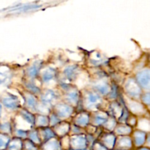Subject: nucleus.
<instances>
[{"mask_svg":"<svg viewBox=\"0 0 150 150\" xmlns=\"http://www.w3.org/2000/svg\"><path fill=\"white\" fill-rule=\"evenodd\" d=\"M81 92V105L83 110L88 112H94L96 111H105L103 105L105 100L103 97L94 91L92 89H85Z\"/></svg>","mask_w":150,"mask_h":150,"instance_id":"1","label":"nucleus"},{"mask_svg":"<svg viewBox=\"0 0 150 150\" xmlns=\"http://www.w3.org/2000/svg\"><path fill=\"white\" fill-rule=\"evenodd\" d=\"M61 98V93L51 88H45L40 94V100L41 103L52 108Z\"/></svg>","mask_w":150,"mask_h":150,"instance_id":"2","label":"nucleus"},{"mask_svg":"<svg viewBox=\"0 0 150 150\" xmlns=\"http://www.w3.org/2000/svg\"><path fill=\"white\" fill-rule=\"evenodd\" d=\"M124 92L127 97L131 99L139 100L141 95L143 93V90L139 86L134 78H127L124 84Z\"/></svg>","mask_w":150,"mask_h":150,"instance_id":"3","label":"nucleus"},{"mask_svg":"<svg viewBox=\"0 0 150 150\" xmlns=\"http://www.w3.org/2000/svg\"><path fill=\"white\" fill-rule=\"evenodd\" d=\"M51 111L62 120L64 121L73 116L75 108L64 101H59L51 108Z\"/></svg>","mask_w":150,"mask_h":150,"instance_id":"4","label":"nucleus"},{"mask_svg":"<svg viewBox=\"0 0 150 150\" xmlns=\"http://www.w3.org/2000/svg\"><path fill=\"white\" fill-rule=\"evenodd\" d=\"M124 99L125 105L129 112L136 117H144L146 114V106L139 102V100L131 99L125 96Z\"/></svg>","mask_w":150,"mask_h":150,"instance_id":"5","label":"nucleus"},{"mask_svg":"<svg viewBox=\"0 0 150 150\" xmlns=\"http://www.w3.org/2000/svg\"><path fill=\"white\" fill-rule=\"evenodd\" d=\"M108 79H109V76L94 79L92 81V87H91V89L98 92L101 96H107L109 93L111 87V84L109 83Z\"/></svg>","mask_w":150,"mask_h":150,"instance_id":"6","label":"nucleus"},{"mask_svg":"<svg viewBox=\"0 0 150 150\" xmlns=\"http://www.w3.org/2000/svg\"><path fill=\"white\" fill-rule=\"evenodd\" d=\"M81 73V68L79 64H71L67 66L62 72L63 77L66 80L65 83H71L76 81Z\"/></svg>","mask_w":150,"mask_h":150,"instance_id":"7","label":"nucleus"},{"mask_svg":"<svg viewBox=\"0 0 150 150\" xmlns=\"http://www.w3.org/2000/svg\"><path fill=\"white\" fill-rule=\"evenodd\" d=\"M135 80L142 89L149 91L150 89V70L149 68H144L136 73Z\"/></svg>","mask_w":150,"mask_h":150,"instance_id":"8","label":"nucleus"},{"mask_svg":"<svg viewBox=\"0 0 150 150\" xmlns=\"http://www.w3.org/2000/svg\"><path fill=\"white\" fill-rule=\"evenodd\" d=\"M122 99V103L117 100L111 101V103L108 104V111H106L110 117H114L117 120H118L120 118V117H121L122 114L123 112V110H124V99H123V98Z\"/></svg>","mask_w":150,"mask_h":150,"instance_id":"9","label":"nucleus"},{"mask_svg":"<svg viewBox=\"0 0 150 150\" xmlns=\"http://www.w3.org/2000/svg\"><path fill=\"white\" fill-rule=\"evenodd\" d=\"M109 115L106 111H96L90 113L89 124L95 127L103 126L107 121Z\"/></svg>","mask_w":150,"mask_h":150,"instance_id":"10","label":"nucleus"},{"mask_svg":"<svg viewBox=\"0 0 150 150\" xmlns=\"http://www.w3.org/2000/svg\"><path fill=\"white\" fill-rule=\"evenodd\" d=\"M70 144L73 150L84 149L88 144L86 135L84 133L73 135L70 139Z\"/></svg>","mask_w":150,"mask_h":150,"instance_id":"11","label":"nucleus"},{"mask_svg":"<svg viewBox=\"0 0 150 150\" xmlns=\"http://www.w3.org/2000/svg\"><path fill=\"white\" fill-rule=\"evenodd\" d=\"M1 105L9 110H17L21 106L18 98L12 93H7L1 98Z\"/></svg>","mask_w":150,"mask_h":150,"instance_id":"12","label":"nucleus"},{"mask_svg":"<svg viewBox=\"0 0 150 150\" xmlns=\"http://www.w3.org/2000/svg\"><path fill=\"white\" fill-rule=\"evenodd\" d=\"M73 124L81 127V128H85L87 125H89L90 122V113L88 111L82 110L80 112L78 113L75 117H73Z\"/></svg>","mask_w":150,"mask_h":150,"instance_id":"13","label":"nucleus"},{"mask_svg":"<svg viewBox=\"0 0 150 150\" xmlns=\"http://www.w3.org/2000/svg\"><path fill=\"white\" fill-rule=\"evenodd\" d=\"M41 82L43 83H49L57 78L58 73L55 68L51 67H47L43 70H40V73Z\"/></svg>","mask_w":150,"mask_h":150,"instance_id":"14","label":"nucleus"},{"mask_svg":"<svg viewBox=\"0 0 150 150\" xmlns=\"http://www.w3.org/2000/svg\"><path fill=\"white\" fill-rule=\"evenodd\" d=\"M42 64H43V62L42 60H37L34 62L26 70V76L31 80H35V79H37L39 76Z\"/></svg>","mask_w":150,"mask_h":150,"instance_id":"15","label":"nucleus"},{"mask_svg":"<svg viewBox=\"0 0 150 150\" xmlns=\"http://www.w3.org/2000/svg\"><path fill=\"white\" fill-rule=\"evenodd\" d=\"M25 101V106L27 110L31 111L32 113L36 112L37 111V106L38 104V100L35 97V95H32V94L29 93V92H26L24 93V96H23Z\"/></svg>","mask_w":150,"mask_h":150,"instance_id":"16","label":"nucleus"},{"mask_svg":"<svg viewBox=\"0 0 150 150\" xmlns=\"http://www.w3.org/2000/svg\"><path fill=\"white\" fill-rule=\"evenodd\" d=\"M89 62L92 67H100L104 64V63L107 62V59L99 51H93L89 55Z\"/></svg>","mask_w":150,"mask_h":150,"instance_id":"17","label":"nucleus"},{"mask_svg":"<svg viewBox=\"0 0 150 150\" xmlns=\"http://www.w3.org/2000/svg\"><path fill=\"white\" fill-rule=\"evenodd\" d=\"M70 125H71L66 121H61L59 123L55 125L54 127H51L55 133L56 136H60L64 137L67 136L70 130Z\"/></svg>","mask_w":150,"mask_h":150,"instance_id":"18","label":"nucleus"},{"mask_svg":"<svg viewBox=\"0 0 150 150\" xmlns=\"http://www.w3.org/2000/svg\"><path fill=\"white\" fill-rule=\"evenodd\" d=\"M102 144L105 146L106 149H113L115 146L116 141H117V136L114 133L108 132V133H104L102 136Z\"/></svg>","mask_w":150,"mask_h":150,"instance_id":"19","label":"nucleus"},{"mask_svg":"<svg viewBox=\"0 0 150 150\" xmlns=\"http://www.w3.org/2000/svg\"><path fill=\"white\" fill-rule=\"evenodd\" d=\"M133 144V141L130 136H121L118 139H117L115 146H117L120 150H127L132 147Z\"/></svg>","mask_w":150,"mask_h":150,"instance_id":"20","label":"nucleus"},{"mask_svg":"<svg viewBox=\"0 0 150 150\" xmlns=\"http://www.w3.org/2000/svg\"><path fill=\"white\" fill-rule=\"evenodd\" d=\"M38 131L39 133V136L40 138L41 142H47L51 139H54L56 137V134L54 132L53 129L49 127H38Z\"/></svg>","mask_w":150,"mask_h":150,"instance_id":"21","label":"nucleus"},{"mask_svg":"<svg viewBox=\"0 0 150 150\" xmlns=\"http://www.w3.org/2000/svg\"><path fill=\"white\" fill-rule=\"evenodd\" d=\"M133 143L136 146H141L145 143L146 140V133L142 130H136L133 132Z\"/></svg>","mask_w":150,"mask_h":150,"instance_id":"22","label":"nucleus"},{"mask_svg":"<svg viewBox=\"0 0 150 150\" xmlns=\"http://www.w3.org/2000/svg\"><path fill=\"white\" fill-rule=\"evenodd\" d=\"M114 134L117 136H130L133 133V127H130L126 124H119L117 125L115 129H114Z\"/></svg>","mask_w":150,"mask_h":150,"instance_id":"23","label":"nucleus"},{"mask_svg":"<svg viewBox=\"0 0 150 150\" xmlns=\"http://www.w3.org/2000/svg\"><path fill=\"white\" fill-rule=\"evenodd\" d=\"M19 116L21 117L22 119L25 120L27 123H29L30 125L35 127V115L27 110L26 108H22L19 111Z\"/></svg>","mask_w":150,"mask_h":150,"instance_id":"24","label":"nucleus"},{"mask_svg":"<svg viewBox=\"0 0 150 150\" xmlns=\"http://www.w3.org/2000/svg\"><path fill=\"white\" fill-rule=\"evenodd\" d=\"M35 115V127H45L49 126V118L48 116L43 114H37Z\"/></svg>","mask_w":150,"mask_h":150,"instance_id":"25","label":"nucleus"},{"mask_svg":"<svg viewBox=\"0 0 150 150\" xmlns=\"http://www.w3.org/2000/svg\"><path fill=\"white\" fill-rule=\"evenodd\" d=\"M25 88L26 89V92L34 95H40L42 91L40 86L36 85V83L33 81H28L25 82Z\"/></svg>","mask_w":150,"mask_h":150,"instance_id":"26","label":"nucleus"},{"mask_svg":"<svg viewBox=\"0 0 150 150\" xmlns=\"http://www.w3.org/2000/svg\"><path fill=\"white\" fill-rule=\"evenodd\" d=\"M136 125H138V130H142V131L145 132V133L149 131V117H145L144 116L143 117L137 120V124Z\"/></svg>","mask_w":150,"mask_h":150,"instance_id":"27","label":"nucleus"},{"mask_svg":"<svg viewBox=\"0 0 150 150\" xmlns=\"http://www.w3.org/2000/svg\"><path fill=\"white\" fill-rule=\"evenodd\" d=\"M43 148L44 150H61V144L54 138L45 142Z\"/></svg>","mask_w":150,"mask_h":150,"instance_id":"28","label":"nucleus"},{"mask_svg":"<svg viewBox=\"0 0 150 150\" xmlns=\"http://www.w3.org/2000/svg\"><path fill=\"white\" fill-rule=\"evenodd\" d=\"M22 147H23L22 139L17 137L10 140L7 145L8 150H21Z\"/></svg>","mask_w":150,"mask_h":150,"instance_id":"29","label":"nucleus"},{"mask_svg":"<svg viewBox=\"0 0 150 150\" xmlns=\"http://www.w3.org/2000/svg\"><path fill=\"white\" fill-rule=\"evenodd\" d=\"M27 137L29 138V140L33 142L35 144H40L42 142L40 140V138L39 136L38 129L36 127H34V128L31 129V130H29L28 131Z\"/></svg>","mask_w":150,"mask_h":150,"instance_id":"30","label":"nucleus"},{"mask_svg":"<svg viewBox=\"0 0 150 150\" xmlns=\"http://www.w3.org/2000/svg\"><path fill=\"white\" fill-rule=\"evenodd\" d=\"M117 124H118L117 120H116V119H114V117H110L109 116V117L108 118L107 121L103 124V128L105 129V130H106L107 131L112 132L114 130V129H115Z\"/></svg>","mask_w":150,"mask_h":150,"instance_id":"31","label":"nucleus"},{"mask_svg":"<svg viewBox=\"0 0 150 150\" xmlns=\"http://www.w3.org/2000/svg\"><path fill=\"white\" fill-rule=\"evenodd\" d=\"M11 80V73L8 70H0V86H5Z\"/></svg>","mask_w":150,"mask_h":150,"instance_id":"32","label":"nucleus"},{"mask_svg":"<svg viewBox=\"0 0 150 150\" xmlns=\"http://www.w3.org/2000/svg\"><path fill=\"white\" fill-rule=\"evenodd\" d=\"M10 141V138L9 135L0 133V150L4 149L6 147H7Z\"/></svg>","mask_w":150,"mask_h":150,"instance_id":"33","label":"nucleus"},{"mask_svg":"<svg viewBox=\"0 0 150 150\" xmlns=\"http://www.w3.org/2000/svg\"><path fill=\"white\" fill-rule=\"evenodd\" d=\"M13 128L12 127L11 124L8 122H3L0 124V131L2 133H5V134L9 135L10 133H12Z\"/></svg>","mask_w":150,"mask_h":150,"instance_id":"34","label":"nucleus"},{"mask_svg":"<svg viewBox=\"0 0 150 150\" xmlns=\"http://www.w3.org/2000/svg\"><path fill=\"white\" fill-rule=\"evenodd\" d=\"M48 118H49V126H51V127H54V126L57 125L58 123H59L62 121L52 111L49 114Z\"/></svg>","mask_w":150,"mask_h":150,"instance_id":"35","label":"nucleus"},{"mask_svg":"<svg viewBox=\"0 0 150 150\" xmlns=\"http://www.w3.org/2000/svg\"><path fill=\"white\" fill-rule=\"evenodd\" d=\"M141 100H142V104L145 106H149L150 103V96H149V92H143L142 95H141L140 98Z\"/></svg>","mask_w":150,"mask_h":150,"instance_id":"36","label":"nucleus"},{"mask_svg":"<svg viewBox=\"0 0 150 150\" xmlns=\"http://www.w3.org/2000/svg\"><path fill=\"white\" fill-rule=\"evenodd\" d=\"M15 131H16V136L17 138H19V139H26V138H27V135H28L27 130L16 129Z\"/></svg>","mask_w":150,"mask_h":150,"instance_id":"37","label":"nucleus"},{"mask_svg":"<svg viewBox=\"0 0 150 150\" xmlns=\"http://www.w3.org/2000/svg\"><path fill=\"white\" fill-rule=\"evenodd\" d=\"M23 146H24V148L26 149V150H37V147L35 144L31 142L30 140H29V139L24 142Z\"/></svg>","mask_w":150,"mask_h":150,"instance_id":"38","label":"nucleus"},{"mask_svg":"<svg viewBox=\"0 0 150 150\" xmlns=\"http://www.w3.org/2000/svg\"><path fill=\"white\" fill-rule=\"evenodd\" d=\"M93 150H107L106 148L100 143V142H96L93 144Z\"/></svg>","mask_w":150,"mask_h":150,"instance_id":"39","label":"nucleus"},{"mask_svg":"<svg viewBox=\"0 0 150 150\" xmlns=\"http://www.w3.org/2000/svg\"><path fill=\"white\" fill-rule=\"evenodd\" d=\"M1 113H2V105L0 103V117L1 116Z\"/></svg>","mask_w":150,"mask_h":150,"instance_id":"40","label":"nucleus"},{"mask_svg":"<svg viewBox=\"0 0 150 150\" xmlns=\"http://www.w3.org/2000/svg\"><path fill=\"white\" fill-rule=\"evenodd\" d=\"M139 150H149V149L146 147H142V148H140Z\"/></svg>","mask_w":150,"mask_h":150,"instance_id":"41","label":"nucleus"},{"mask_svg":"<svg viewBox=\"0 0 150 150\" xmlns=\"http://www.w3.org/2000/svg\"><path fill=\"white\" fill-rule=\"evenodd\" d=\"M81 150H84V149H81Z\"/></svg>","mask_w":150,"mask_h":150,"instance_id":"42","label":"nucleus"}]
</instances>
